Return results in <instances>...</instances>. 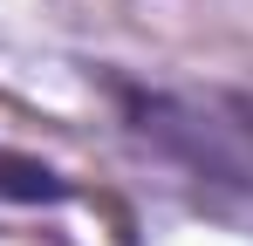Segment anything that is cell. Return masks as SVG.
Wrapping results in <instances>:
<instances>
[{
    "label": "cell",
    "instance_id": "obj_2",
    "mask_svg": "<svg viewBox=\"0 0 253 246\" xmlns=\"http://www.w3.org/2000/svg\"><path fill=\"white\" fill-rule=\"evenodd\" d=\"M0 199L42 205V199H69V185H62V171H48V164H35V158H14V151H0Z\"/></svg>",
    "mask_w": 253,
    "mask_h": 246
},
{
    "label": "cell",
    "instance_id": "obj_1",
    "mask_svg": "<svg viewBox=\"0 0 253 246\" xmlns=\"http://www.w3.org/2000/svg\"><path fill=\"white\" fill-rule=\"evenodd\" d=\"M110 96L130 137L206 199H253V89H151L117 76Z\"/></svg>",
    "mask_w": 253,
    "mask_h": 246
}]
</instances>
